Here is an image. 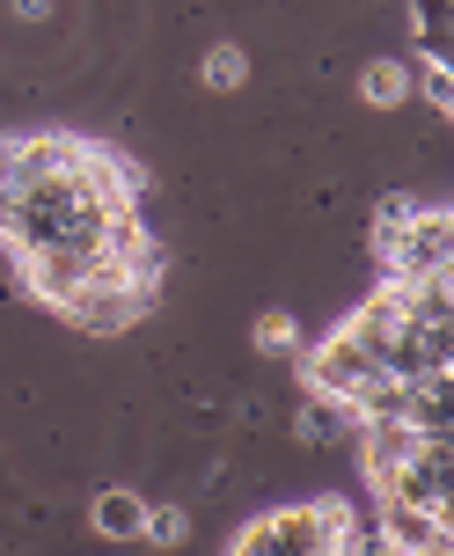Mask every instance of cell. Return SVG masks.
I'll return each mask as SVG.
<instances>
[{
	"mask_svg": "<svg viewBox=\"0 0 454 556\" xmlns=\"http://www.w3.org/2000/svg\"><path fill=\"white\" fill-rule=\"evenodd\" d=\"M15 15H23V23H45V15H52V0H15Z\"/></svg>",
	"mask_w": 454,
	"mask_h": 556,
	"instance_id": "9",
	"label": "cell"
},
{
	"mask_svg": "<svg viewBox=\"0 0 454 556\" xmlns=\"http://www.w3.org/2000/svg\"><path fill=\"white\" fill-rule=\"evenodd\" d=\"M250 344H256V352H301V323H293L286 307H272V315H256V323H250Z\"/></svg>",
	"mask_w": 454,
	"mask_h": 556,
	"instance_id": "7",
	"label": "cell"
},
{
	"mask_svg": "<svg viewBox=\"0 0 454 556\" xmlns=\"http://www.w3.org/2000/svg\"><path fill=\"white\" fill-rule=\"evenodd\" d=\"M140 542L147 549H184V542H191V505H147L140 513Z\"/></svg>",
	"mask_w": 454,
	"mask_h": 556,
	"instance_id": "5",
	"label": "cell"
},
{
	"mask_svg": "<svg viewBox=\"0 0 454 556\" xmlns=\"http://www.w3.org/2000/svg\"><path fill=\"white\" fill-rule=\"evenodd\" d=\"M140 513H147V498L133 483H103L88 498V528L103 534V542H140Z\"/></svg>",
	"mask_w": 454,
	"mask_h": 556,
	"instance_id": "2",
	"label": "cell"
},
{
	"mask_svg": "<svg viewBox=\"0 0 454 556\" xmlns=\"http://www.w3.org/2000/svg\"><path fill=\"white\" fill-rule=\"evenodd\" d=\"M411 29H418V45H426V66H447V8L440 0H411Z\"/></svg>",
	"mask_w": 454,
	"mask_h": 556,
	"instance_id": "6",
	"label": "cell"
},
{
	"mask_svg": "<svg viewBox=\"0 0 454 556\" xmlns=\"http://www.w3.org/2000/svg\"><path fill=\"white\" fill-rule=\"evenodd\" d=\"M250 52L235 45V37H220V45H205L199 52V88L205 96H235V88H250Z\"/></svg>",
	"mask_w": 454,
	"mask_h": 556,
	"instance_id": "4",
	"label": "cell"
},
{
	"mask_svg": "<svg viewBox=\"0 0 454 556\" xmlns=\"http://www.w3.org/2000/svg\"><path fill=\"white\" fill-rule=\"evenodd\" d=\"M293 440L301 446H330L338 440V410H330V403H308V410L293 417Z\"/></svg>",
	"mask_w": 454,
	"mask_h": 556,
	"instance_id": "8",
	"label": "cell"
},
{
	"mask_svg": "<svg viewBox=\"0 0 454 556\" xmlns=\"http://www.w3.org/2000/svg\"><path fill=\"white\" fill-rule=\"evenodd\" d=\"M352 88H360L367 111H403V103L418 96V74H411V59H367Z\"/></svg>",
	"mask_w": 454,
	"mask_h": 556,
	"instance_id": "3",
	"label": "cell"
},
{
	"mask_svg": "<svg viewBox=\"0 0 454 556\" xmlns=\"http://www.w3.org/2000/svg\"><path fill=\"white\" fill-rule=\"evenodd\" d=\"M352 542H360V520L344 498H293L256 513L227 556H352Z\"/></svg>",
	"mask_w": 454,
	"mask_h": 556,
	"instance_id": "1",
	"label": "cell"
}]
</instances>
